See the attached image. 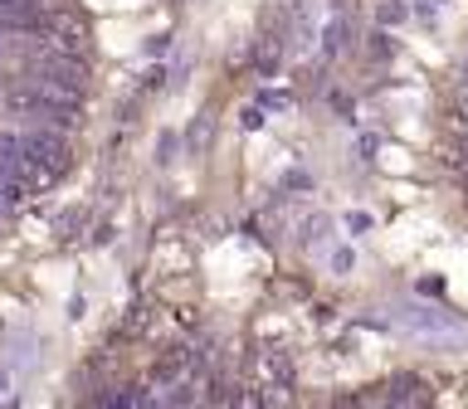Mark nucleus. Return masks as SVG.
<instances>
[{
	"label": "nucleus",
	"mask_w": 468,
	"mask_h": 409,
	"mask_svg": "<svg viewBox=\"0 0 468 409\" xmlns=\"http://www.w3.org/2000/svg\"><path fill=\"white\" fill-rule=\"evenodd\" d=\"M342 44H346V25H342V20H332V25H327V39H322V49L336 54Z\"/></svg>",
	"instance_id": "obj_3"
},
{
	"label": "nucleus",
	"mask_w": 468,
	"mask_h": 409,
	"mask_svg": "<svg viewBox=\"0 0 468 409\" xmlns=\"http://www.w3.org/2000/svg\"><path fill=\"white\" fill-rule=\"evenodd\" d=\"M0 15H5V20H20V25L35 29V25L44 20V0H0Z\"/></svg>",
	"instance_id": "obj_1"
},
{
	"label": "nucleus",
	"mask_w": 468,
	"mask_h": 409,
	"mask_svg": "<svg viewBox=\"0 0 468 409\" xmlns=\"http://www.w3.org/2000/svg\"><path fill=\"white\" fill-rule=\"evenodd\" d=\"M278 54H283V44H278V35L259 39V49H254V64H259V73H273V68H278Z\"/></svg>",
	"instance_id": "obj_2"
},
{
	"label": "nucleus",
	"mask_w": 468,
	"mask_h": 409,
	"mask_svg": "<svg viewBox=\"0 0 468 409\" xmlns=\"http://www.w3.org/2000/svg\"><path fill=\"white\" fill-rule=\"evenodd\" d=\"M400 15H405V5H380V20H386V25H395Z\"/></svg>",
	"instance_id": "obj_5"
},
{
	"label": "nucleus",
	"mask_w": 468,
	"mask_h": 409,
	"mask_svg": "<svg viewBox=\"0 0 468 409\" xmlns=\"http://www.w3.org/2000/svg\"><path fill=\"white\" fill-rule=\"evenodd\" d=\"M205 142H210V117H200V122L190 127V146H196V152H200Z\"/></svg>",
	"instance_id": "obj_4"
}]
</instances>
